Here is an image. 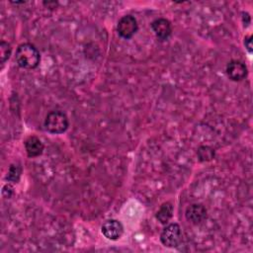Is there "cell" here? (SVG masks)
<instances>
[{
  "label": "cell",
  "instance_id": "cell-2",
  "mask_svg": "<svg viewBox=\"0 0 253 253\" xmlns=\"http://www.w3.org/2000/svg\"><path fill=\"white\" fill-rule=\"evenodd\" d=\"M43 126L48 132L59 134L68 128V118L61 111H51L46 115Z\"/></svg>",
  "mask_w": 253,
  "mask_h": 253
},
{
  "label": "cell",
  "instance_id": "cell-1",
  "mask_svg": "<svg viewBox=\"0 0 253 253\" xmlns=\"http://www.w3.org/2000/svg\"><path fill=\"white\" fill-rule=\"evenodd\" d=\"M15 59L20 67L25 69H34L40 64L41 55L34 44L25 42L17 47Z\"/></svg>",
  "mask_w": 253,
  "mask_h": 253
},
{
  "label": "cell",
  "instance_id": "cell-3",
  "mask_svg": "<svg viewBox=\"0 0 253 253\" xmlns=\"http://www.w3.org/2000/svg\"><path fill=\"white\" fill-rule=\"evenodd\" d=\"M182 239L181 227L178 223H170L165 226L160 234V240L166 247H176Z\"/></svg>",
  "mask_w": 253,
  "mask_h": 253
},
{
  "label": "cell",
  "instance_id": "cell-6",
  "mask_svg": "<svg viewBox=\"0 0 253 253\" xmlns=\"http://www.w3.org/2000/svg\"><path fill=\"white\" fill-rule=\"evenodd\" d=\"M185 216L192 224H200L207 218V210L201 204H193L187 208Z\"/></svg>",
  "mask_w": 253,
  "mask_h": 253
},
{
  "label": "cell",
  "instance_id": "cell-11",
  "mask_svg": "<svg viewBox=\"0 0 253 253\" xmlns=\"http://www.w3.org/2000/svg\"><path fill=\"white\" fill-rule=\"evenodd\" d=\"M197 155L200 161H210L214 157V150L207 145L199 147L197 151Z\"/></svg>",
  "mask_w": 253,
  "mask_h": 253
},
{
  "label": "cell",
  "instance_id": "cell-7",
  "mask_svg": "<svg viewBox=\"0 0 253 253\" xmlns=\"http://www.w3.org/2000/svg\"><path fill=\"white\" fill-rule=\"evenodd\" d=\"M226 74L232 81H241L247 75V67L239 60H231L226 65Z\"/></svg>",
  "mask_w": 253,
  "mask_h": 253
},
{
  "label": "cell",
  "instance_id": "cell-13",
  "mask_svg": "<svg viewBox=\"0 0 253 253\" xmlns=\"http://www.w3.org/2000/svg\"><path fill=\"white\" fill-rule=\"evenodd\" d=\"M11 45L6 42H1L0 43V58H1V63L4 64L6 60L10 57L11 55Z\"/></svg>",
  "mask_w": 253,
  "mask_h": 253
},
{
  "label": "cell",
  "instance_id": "cell-9",
  "mask_svg": "<svg viewBox=\"0 0 253 253\" xmlns=\"http://www.w3.org/2000/svg\"><path fill=\"white\" fill-rule=\"evenodd\" d=\"M25 149L29 157H38L42 153L43 144L39 137L32 135L25 140Z\"/></svg>",
  "mask_w": 253,
  "mask_h": 253
},
{
  "label": "cell",
  "instance_id": "cell-8",
  "mask_svg": "<svg viewBox=\"0 0 253 253\" xmlns=\"http://www.w3.org/2000/svg\"><path fill=\"white\" fill-rule=\"evenodd\" d=\"M150 26L154 35L160 41H166L172 33L170 22L164 18H159L154 20Z\"/></svg>",
  "mask_w": 253,
  "mask_h": 253
},
{
  "label": "cell",
  "instance_id": "cell-14",
  "mask_svg": "<svg viewBox=\"0 0 253 253\" xmlns=\"http://www.w3.org/2000/svg\"><path fill=\"white\" fill-rule=\"evenodd\" d=\"M244 45H245L246 49L248 50V52L251 53L252 52V37L251 36L245 37V39H244Z\"/></svg>",
  "mask_w": 253,
  "mask_h": 253
},
{
  "label": "cell",
  "instance_id": "cell-12",
  "mask_svg": "<svg viewBox=\"0 0 253 253\" xmlns=\"http://www.w3.org/2000/svg\"><path fill=\"white\" fill-rule=\"evenodd\" d=\"M22 173V167L18 163H14L9 167L8 174H7V180L12 183H17L20 179Z\"/></svg>",
  "mask_w": 253,
  "mask_h": 253
},
{
  "label": "cell",
  "instance_id": "cell-4",
  "mask_svg": "<svg viewBox=\"0 0 253 253\" xmlns=\"http://www.w3.org/2000/svg\"><path fill=\"white\" fill-rule=\"evenodd\" d=\"M138 29L136 19L131 15L123 16L117 25L118 34L124 39H130Z\"/></svg>",
  "mask_w": 253,
  "mask_h": 253
},
{
  "label": "cell",
  "instance_id": "cell-5",
  "mask_svg": "<svg viewBox=\"0 0 253 253\" xmlns=\"http://www.w3.org/2000/svg\"><path fill=\"white\" fill-rule=\"evenodd\" d=\"M101 231L106 238L110 240H117L123 235L124 226L117 219H108L103 223Z\"/></svg>",
  "mask_w": 253,
  "mask_h": 253
},
{
  "label": "cell",
  "instance_id": "cell-10",
  "mask_svg": "<svg viewBox=\"0 0 253 253\" xmlns=\"http://www.w3.org/2000/svg\"><path fill=\"white\" fill-rule=\"evenodd\" d=\"M172 215H173V206L169 202L162 204L156 212V218L162 224H166L171 219Z\"/></svg>",
  "mask_w": 253,
  "mask_h": 253
}]
</instances>
